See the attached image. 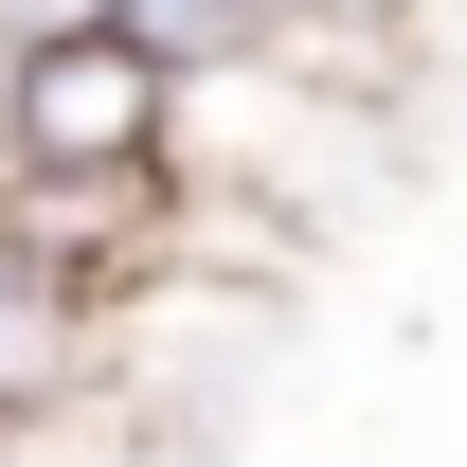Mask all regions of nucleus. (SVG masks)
Masks as SVG:
<instances>
[{
	"label": "nucleus",
	"instance_id": "obj_1",
	"mask_svg": "<svg viewBox=\"0 0 467 467\" xmlns=\"http://www.w3.org/2000/svg\"><path fill=\"white\" fill-rule=\"evenodd\" d=\"M180 180V72L126 55L72 0L36 36H0V198H162Z\"/></svg>",
	"mask_w": 467,
	"mask_h": 467
},
{
	"label": "nucleus",
	"instance_id": "obj_2",
	"mask_svg": "<svg viewBox=\"0 0 467 467\" xmlns=\"http://www.w3.org/2000/svg\"><path fill=\"white\" fill-rule=\"evenodd\" d=\"M90 378H109V306L72 288L36 234L0 216V431H55V413H90Z\"/></svg>",
	"mask_w": 467,
	"mask_h": 467
},
{
	"label": "nucleus",
	"instance_id": "obj_4",
	"mask_svg": "<svg viewBox=\"0 0 467 467\" xmlns=\"http://www.w3.org/2000/svg\"><path fill=\"white\" fill-rule=\"evenodd\" d=\"M413 18H431V0H270V55H288V72H359V90H378V55H396Z\"/></svg>",
	"mask_w": 467,
	"mask_h": 467
},
{
	"label": "nucleus",
	"instance_id": "obj_5",
	"mask_svg": "<svg viewBox=\"0 0 467 467\" xmlns=\"http://www.w3.org/2000/svg\"><path fill=\"white\" fill-rule=\"evenodd\" d=\"M0 467H36V450H18V431H0Z\"/></svg>",
	"mask_w": 467,
	"mask_h": 467
},
{
	"label": "nucleus",
	"instance_id": "obj_3",
	"mask_svg": "<svg viewBox=\"0 0 467 467\" xmlns=\"http://www.w3.org/2000/svg\"><path fill=\"white\" fill-rule=\"evenodd\" d=\"M90 18H109L126 55H162L180 90H198V72H234V55H270V0H90Z\"/></svg>",
	"mask_w": 467,
	"mask_h": 467
}]
</instances>
